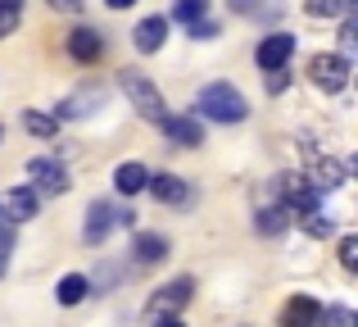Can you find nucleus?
Masks as SVG:
<instances>
[{"label": "nucleus", "instance_id": "b1692460", "mask_svg": "<svg viewBox=\"0 0 358 327\" xmlns=\"http://www.w3.org/2000/svg\"><path fill=\"white\" fill-rule=\"evenodd\" d=\"M9 250H14V223H0V277L9 268Z\"/></svg>", "mask_w": 358, "mask_h": 327}, {"label": "nucleus", "instance_id": "ddd939ff", "mask_svg": "<svg viewBox=\"0 0 358 327\" xmlns=\"http://www.w3.org/2000/svg\"><path fill=\"white\" fill-rule=\"evenodd\" d=\"M114 186H118V195H141V191L150 186V168L141 164V160L118 164V168H114Z\"/></svg>", "mask_w": 358, "mask_h": 327}, {"label": "nucleus", "instance_id": "aec40b11", "mask_svg": "<svg viewBox=\"0 0 358 327\" xmlns=\"http://www.w3.org/2000/svg\"><path fill=\"white\" fill-rule=\"evenodd\" d=\"M23 127L32 137H55V118L50 114H36V109H27V114H23Z\"/></svg>", "mask_w": 358, "mask_h": 327}, {"label": "nucleus", "instance_id": "20e7f679", "mask_svg": "<svg viewBox=\"0 0 358 327\" xmlns=\"http://www.w3.org/2000/svg\"><path fill=\"white\" fill-rule=\"evenodd\" d=\"M127 218H131V214H127V209H118V204H109V200H91V209H87V228H82V232H87L91 246H100V241H105L109 232L118 228V223H127Z\"/></svg>", "mask_w": 358, "mask_h": 327}, {"label": "nucleus", "instance_id": "5701e85b", "mask_svg": "<svg viewBox=\"0 0 358 327\" xmlns=\"http://www.w3.org/2000/svg\"><path fill=\"white\" fill-rule=\"evenodd\" d=\"M341 5H345V0H304L308 18H336V14H341Z\"/></svg>", "mask_w": 358, "mask_h": 327}, {"label": "nucleus", "instance_id": "72a5a7b5", "mask_svg": "<svg viewBox=\"0 0 358 327\" xmlns=\"http://www.w3.org/2000/svg\"><path fill=\"white\" fill-rule=\"evenodd\" d=\"M354 327H358V314H354Z\"/></svg>", "mask_w": 358, "mask_h": 327}, {"label": "nucleus", "instance_id": "7c9ffc66", "mask_svg": "<svg viewBox=\"0 0 358 327\" xmlns=\"http://www.w3.org/2000/svg\"><path fill=\"white\" fill-rule=\"evenodd\" d=\"M231 9H236V14H250V9H259V0H231Z\"/></svg>", "mask_w": 358, "mask_h": 327}, {"label": "nucleus", "instance_id": "a878e982", "mask_svg": "<svg viewBox=\"0 0 358 327\" xmlns=\"http://www.w3.org/2000/svg\"><path fill=\"white\" fill-rule=\"evenodd\" d=\"M317 323H327V327H354V314H345V309H322V319Z\"/></svg>", "mask_w": 358, "mask_h": 327}, {"label": "nucleus", "instance_id": "cd10ccee", "mask_svg": "<svg viewBox=\"0 0 358 327\" xmlns=\"http://www.w3.org/2000/svg\"><path fill=\"white\" fill-rule=\"evenodd\" d=\"M191 36L195 41H209V36H218V23H204L200 18V23H191Z\"/></svg>", "mask_w": 358, "mask_h": 327}, {"label": "nucleus", "instance_id": "c85d7f7f", "mask_svg": "<svg viewBox=\"0 0 358 327\" xmlns=\"http://www.w3.org/2000/svg\"><path fill=\"white\" fill-rule=\"evenodd\" d=\"M50 9H59V14H82V0H50Z\"/></svg>", "mask_w": 358, "mask_h": 327}, {"label": "nucleus", "instance_id": "2f4dec72", "mask_svg": "<svg viewBox=\"0 0 358 327\" xmlns=\"http://www.w3.org/2000/svg\"><path fill=\"white\" fill-rule=\"evenodd\" d=\"M136 0H109V9H131Z\"/></svg>", "mask_w": 358, "mask_h": 327}, {"label": "nucleus", "instance_id": "dca6fc26", "mask_svg": "<svg viewBox=\"0 0 358 327\" xmlns=\"http://www.w3.org/2000/svg\"><path fill=\"white\" fill-rule=\"evenodd\" d=\"M341 177H345V168L336 164V160H327V155H322V160H317V155L308 160V182H313L317 191H336V186H341Z\"/></svg>", "mask_w": 358, "mask_h": 327}, {"label": "nucleus", "instance_id": "f3484780", "mask_svg": "<svg viewBox=\"0 0 358 327\" xmlns=\"http://www.w3.org/2000/svg\"><path fill=\"white\" fill-rule=\"evenodd\" d=\"M286 218H290V209H286V204H268V209H259L254 228H259L263 237H277V232L286 228Z\"/></svg>", "mask_w": 358, "mask_h": 327}, {"label": "nucleus", "instance_id": "6e6552de", "mask_svg": "<svg viewBox=\"0 0 358 327\" xmlns=\"http://www.w3.org/2000/svg\"><path fill=\"white\" fill-rule=\"evenodd\" d=\"M0 209H5L9 223H27V218H36V209H41V195H36V186H14V191L0 200Z\"/></svg>", "mask_w": 358, "mask_h": 327}, {"label": "nucleus", "instance_id": "c756f323", "mask_svg": "<svg viewBox=\"0 0 358 327\" xmlns=\"http://www.w3.org/2000/svg\"><path fill=\"white\" fill-rule=\"evenodd\" d=\"M155 327H186V323L177 319V314H159V319H155Z\"/></svg>", "mask_w": 358, "mask_h": 327}, {"label": "nucleus", "instance_id": "a211bd4d", "mask_svg": "<svg viewBox=\"0 0 358 327\" xmlns=\"http://www.w3.org/2000/svg\"><path fill=\"white\" fill-rule=\"evenodd\" d=\"M55 300H59V305H82V300H87V277H82V273L59 277V291H55Z\"/></svg>", "mask_w": 358, "mask_h": 327}, {"label": "nucleus", "instance_id": "bb28decb", "mask_svg": "<svg viewBox=\"0 0 358 327\" xmlns=\"http://www.w3.org/2000/svg\"><path fill=\"white\" fill-rule=\"evenodd\" d=\"M341 46H345V50H358V18L341 27Z\"/></svg>", "mask_w": 358, "mask_h": 327}, {"label": "nucleus", "instance_id": "f8f14e48", "mask_svg": "<svg viewBox=\"0 0 358 327\" xmlns=\"http://www.w3.org/2000/svg\"><path fill=\"white\" fill-rule=\"evenodd\" d=\"M69 55L78 64H96L105 55V36L91 32V27H78V32H69Z\"/></svg>", "mask_w": 358, "mask_h": 327}, {"label": "nucleus", "instance_id": "39448f33", "mask_svg": "<svg viewBox=\"0 0 358 327\" xmlns=\"http://www.w3.org/2000/svg\"><path fill=\"white\" fill-rule=\"evenodd\" d=\"M27 177H32L36 195H64L69 191V168H64L59 160H27Z\"/></svg>", "mask_w": 358, "mask_h": 327}, {"label": "nucleus", "instance_id": "423d86ee", "mask_svg": "<svg viewBox=\"0 0 358 327\" xmlns=\"http://www.w3.org/2000/svg\"><path fill=\"white\" fill-rule=\"evenodd\" d=\"M290 55H295V36H290V32H272V36H263V41H259L254 64H259L263 73H272V69H286Z\"/></svg>", "mask_w": 358, "mask_h": 327}, {"label": "nucleus", "instance_id": "7ed1b4c3", "mask_svg": "<svg viewBox=\"0 0 358 327\" xmlns=\"http://www.w3.org/2000/svg\"><path fill=\"white\" fill-rule=\"evenodd\" d=\"M191 295H195V282H191V277H177V282L159 286V291L150 295L145 314H150V319H159V314H182L186 305H191Z\"/></svg>", "mask_w": 358, "mask_h": 327}, {"label": "nucleus", "instance_id": "9b49d317", "mask_svg": "<svg viewBox=\"0 0 358 327\" xmlns=\"http://www.w3.org/2000/svg\"><path fill=\"white\" fill-rule=\"evenodd\" d=\"M159 127L168 132V141H173V146H186V151L204 141V127L195 123V118H186V114H168V118H164Z\"/></svg>", "mask_w": 358, "mask_h": 327}, {"label": "nucleus", "instance_id": "4468645a", "mask_svg": "<svg viewBox=\"0 0 358 327\" xmlns=\"http://www.w3.org/2000/svg\"><path fill=\"white\" fill-rule=\"evenodd\" d=\"M150 191H155V200H164V204H191V186L182 182V177H173V173H159V177H150Z\"/></svg>", "mask_w": 358, "mask_h": 327}, {"label": "nucleus", "instance_id": "4be33fe9", "mask_svg": "<svg viewBox=\"0 0 358 327\" xmlns=\"http://www.w3.org/2000/svg\"><path fill=\"white\" fill-rule=\"evenodd\" d=\"M304 232H308V237H331V218L317 214V209H308L304 214Z\"/></svg>", "mask_w": 358, "mask_h": 327}, {"label": "nucleus", "instance_id": "0eeeda50", "mask_svg": "<svg viewBox=\"0 0 358 327\" xmlns=\"http://www.w3.org/2000/svg\"><path fill=\"white\" fill-rule=\"evenodd\" d=\"M308 73H313V87H322V91H341L345 82H350V64H345V55H313Z\"/></svg>", "mask_w": 358, "mask_h": 327}, {"label": "nucleus", "instance_id": "6ab92c4d", "mask_svg": "<svg viewBox=\"0 0 358 327\" xmlns=\"http://www.w3.org/2000/svg\"><path fill=\"white\" fill-rule=\"evenodd\" d=\"M204 14H209V0H173V18H177V23H186V27L200 23Z\"/></svg>", "mask_w": 358, "mask_h": 327}, {"label": "nucleus", "instance_id": "f257e3e1", "mask_svg": "<svg viewBox=\"0 0 358 327\" xmlns=\"http://www.w3.org/2000/svg\"><path fill=\"white\" fill-rule=\"evenodd\" d=\"M195 109H200L204 118H213V123H241V118L250 114V100H245L231 82H209V87L200 91V100H195Z\"/></svg>", "mask_w": 358, "mask_h": 327}, {"label": "nucleus", "instance_id": "f03ea898", "mask_svg": "<svg viewBox=\"0 0 358 327\" xmlns=\"http://www.w3.org/2000/svg\"><path fill=\"white\" fill-rule=\"evenodd\" d=\"M118 87H122V96H127L131 105H136V114H141V118H150V123H164V118H168L164 96H159V87L145 78V73L122 69V73H118Z\"/></svg>", "mask_w": 358, "mask_h": 327}, {"label": "nucleus", "instance_id": "2eb2a0df", "mask_svg": "<svg viewBox=\"0 0 358 327\" xmlns=\"http://www.w3.org/2000/svg\"><path fill=\"white\" fill-rule=\"evenodd\" d=\"M164 36H168V18H141L136 23V32H131V41H136V50L141 55H155L159 46H164Z\"/></svg>", "mask_w": 358, "mask_h": 327}, {"label": "nucleus", "instance_id": "393cba45", "mask_svg": "<svg viewBox=\"0 0 358 327\" xmlns=\"http://www.w3.org/2000/svg\"><path fill=\"white\" fill-rule=\"evenodd\" d=\"M341 264L350 268V273H358V232H354V237H345V241H341Z\"/></svg>", "mask_w": 358, "mask_h": 327}, {"label": "nucleus", "instance_id": "473e14b6", "mask_svg": "<svg viewBox=\"0 0 358 327\" xmlns=\"http://www.w3.org/2000/svg\"><path fill=\"white\" fill-rule=\"evenodd\" d=\"M350 168H354V173H358V155H354V160H350Z\"/></svg>", "mask_w": 358, "mask_h": 327}, {"label": "nucleus", "instance_id": "9d476101", "mask_svg": "<svg viewBox=\"0 0 358 327\" xmlns=\"http://www.w3.org/2000/svg\"><path fill=\"white\" fill-rule=\"evenodd\" d=\"M317 319H322V305L313 295H290L281 309V327H317Z\"/></svg>", "mask_w": 358, "mask_h": 327}, {"label": "nucleus", "instance_id": "1a4fd4ad", "mask_svg": "<svg viewBox=\"0 0 358 327\" xmlns=\"http://www.w3.org/2000/svg\"><path fill=\"white\" fill-rule=\"evenodd\" d=\"M131 259H136L141 268H159L168 259V237H159V232H136V241H131Z\"/></svg>", "mask_w": 358, "mask_h": 327}, {"label": "nucleus", "instance_id": "f704fd0d", "mask_svg": "<svg viewBox=\"0 0 358 327\" xmlns=\"http://www.w3.org/2000/svg\"><path fill=\"white\" fill-rule=\"evenodd\" d=\"M0 137H5V127H0Z\"/></svg>", "mask_w": 358, "mask_h": 327}, {"label": "nucleus", "instance_id": "412c9836", "mask_svg": "<svg viewBox=\"0 0 358 327\" xmlns=\"http://www.w3.org/2000/svg\"><path fill=\"white\" fill-rule=\"evenodd\" d=\"M18 27V0H0V41Z\"/></svg>", "mask_w": 358, "mask_h": 327}, {"label": "nucleus", "instance_id": "c9c22d12", "mask_svg": "<svg viewBox=\"0 0 358 327\" xmlns=\"http://www.w3.org/2000/svg\"><path fill=\"white\" fill-rule=\"evenodd\" d=\"M354 5H358V0H354Z\"/></svg>", "mask_w": 358, "mask_h": 327}]
</instances>
